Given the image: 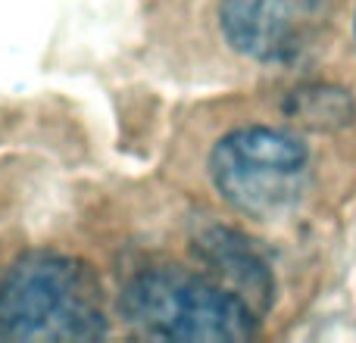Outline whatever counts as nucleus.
<instances>
[{"instance_id": "f257e3e1", "label": "nucleus", "mask_w": 356, "mask_h": 343, "mask_svg": "<svg viewBox=\"0 0 356 343\" xmlns=\"http://www.w3.org/2000/svg\"><path fill=\"white\" fill-rule=\"evenodd\" d=\"M106 334L104 284L85 259L31 250L0 275V340H100Z\"/></svg>"}, {"instance_id": "f03ea898", "label": "nucleus", "mask_w": 356, "mask_h": 343, "mask_svg": "<svg viewBox=\"0 0 356 343\" xmlns=\"http://www.w3.org/2000/svg\"><path fill=\"white\" fill-rule=\"evenodd\" d=\"M119 312L138 337L181 343L250 340L263 319L244 296L216 278L178 265L131 271L119 294Z\"/></svg>"}, {"instance_id": "39448f33", "label": "nucleus", "mask_w": 356, "mask_h": 343, "mask_svg": "<svg viewBox=\"0 0 356 343\" xmlns=\"http://www.w3.org/2000/svg\"><path fill=\"white\" fill-rule=\"evenodd\" d=\"M194 256L207 269L209 278L225 284L238 296H244L259 315L272 306L275 296V278L272 265L257 244L238 228L207 225L194 237Z\"/></svg>"}, {"instance_id": "7ed1b4c3", "label": "nucleus", "mask_w": 356, "mask_h": 343, "mask_svg": "<svg viewBox=\"0 0 356 343\" xmlns=\"http://www.w3.org/2000/svg\"><path fill=\"white\" fill-rule=\"evenodd\" d=\"M216 194L250 219H278L307 194L309 150L297 135L272 125H244L209 150Z\"/></svg>"}, {"instance_id": "20e7f679", "label": "nucleus", "mask_w": 356, "mask_h": 343, "mask_svg": "<svg viewBox=\"0 0 356 343\" xmlns=\"http://www.w3.org/2000/svg\"><path fill=\"white\" fill-rule=\"evenodd\" d=\"M313 0H222L219 25L241 56L257 62H288L307 47Z\"/></svg>"}, {"instance_id": "423d86ee", "label": "nucleus", "mask_w": 356, "mask_h": 343, "mask_svg": "<svg viewBox=\"0 0 356 343\" xmlns=\"http://www.w3.org/2000/svg\"><path fill=\"white\" fill-rule=\"evenodd\" d=\"M353 31H356V22H353Z\"/></svg>"}]
</instances>
